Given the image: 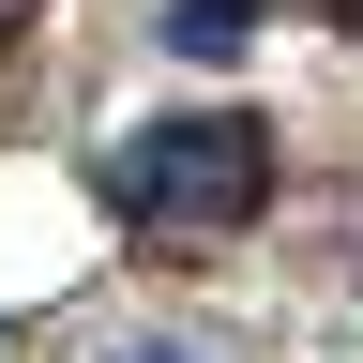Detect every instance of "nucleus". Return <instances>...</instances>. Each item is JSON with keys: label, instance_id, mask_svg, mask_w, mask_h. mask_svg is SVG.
<instances>
[{"label": "nucleus", "instance_id": "1", "mask_svg": "<svg viewBox=\"0 0 363 363\" xmlns=\"http://www.w3.org/2000/svg\"><path fill=\"white\" fill-rule=\"evenodd\" d=\"M106 197L167 242H227V227L272 212V121L257 106H182V121H136L106 152Z\"/></svg>", "mask_w": 363, "mask_h": 363}, {"label": "nucleus", "instance_id": "2", "mask_svg": "<svg viewBox=\"0 0 363 363\" xmlns=\"http://www.w3.org/2000/svg\"><path fill=\"white\" fill-rule=\"evenodd\" d=\"M257 30H272V0H167V45H182V61H242Z\"/></svg>", "mask_w": 363, "mask_h": 363}, {"label": "nucleus", "instance_id": "3", "mask_svg": "<svg viewBox=\"0 0 363 363\" xmlns=\"http://www.w3.org/2000/svg\"><path fill=\"white\" fill-rule=\"evenodd\" d=\"M303 16H318V30H363V0H303Z\"/></svg>", "mask_w": 363, "mask_h": 363}, {"label": "nucleus", "instance_id": "4", "mask_svg": "<svg viewBox=\"0 0 363 363\" xmlns=\"http://www.w3.org/2000/svg\"><path fill=\"white\" fill-rule=\"evenodd\" d=\"M136 363H197V348H136Z\"/></svg>", "mask_w": 363, "mask_h": 363}, {"label": "nucleus", "instance_id": "5", "mask_svg": "<svg viewBox=\"0 0 363 363\" xmlns=\"http://www.w3.org/2000/svg\"><path fill=\"white\" fill-rule=\"evenodd\" d=\"M0 45H16V0H0Z\"/></svg>", "mask_w": 363, "mask_h": 363}]
</instances>
